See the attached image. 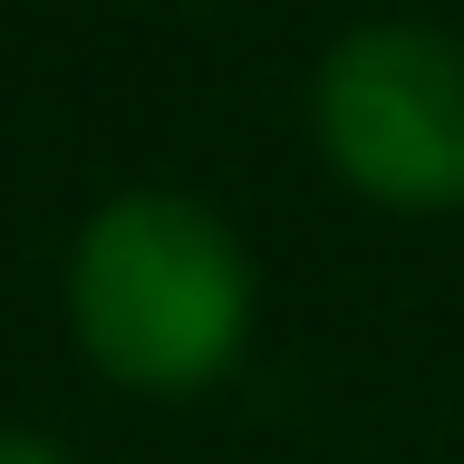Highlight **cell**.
Segmentation results:
<instances>
[{"mask_svg":"<svg viewBox=\"0 0 464 464\" xmlns=\"http://www.w3.org/2000/svg\"><path fill=\"white\" fill-rule=\"evenodd\" d=\"M310 145L329 184L387 223L464 213V29L445 20H348L310 68Z\"/></svg>","mask_w":464,"mask_h":464,"instance_id":"cell-2","label":"cell"},{"mask_svg":"<svg viewBox=\"0 0 464 464\" xmlns=\"http://www.w3.org/2000/svg\"><path fill=\"white\" fill-rule=\"evenodd\" d=\"M68 339L116 397L194 406L213 397L261 329V261L213 194L126 184L78 223L68 271Z\"/></svg>","mask_w":464,"mask_h":464,"instance_id":"cell-1","label":"cell"},{"mask_svg":"<svg viewBox=\"0 0 464 464\" xmlns=\"http://www.w3.org/2000/svg\"><path fill=\"white\" fill-rule=\"evenodd\" d=\"M0 464H78L49 426H0Z\"/></svg>","mask_w":464,"mask_h":464,"instance_id":"cell-3","label":"cell"}]
</instances>
